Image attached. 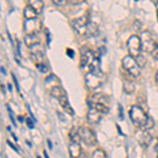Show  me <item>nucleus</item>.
Instances as JSON below:
<instances>
[{"instance_id":"nucleus-1","label":"nucleus","mask_w":158,"mask_h":158,"mask_svg":"<svg viewBox=\"0 0 158 158\" xmlns=\"http://www.w3.org/2000/svg\"><path fill=\"white\" fill-rule=\"evenodd\" d=\"M85 79L86 88L91 91H95L103 85L106 79V76L100 69V65H98V67L89 70V72L85 74Z\"/></svg>"},{"instance_id":"nucleus-2","label":"nucleus","mask_w":158,"mask_h":158,"mask_svg":"<svg viewBox=\"0 0 158 158\" xmlns=\"http://www.w3.org/2000/svg\"><path fill=\"white\" fill-rule=\"evenodd\" d=\"M129 115H130V119H131L135 126L139 127L141 130L146 129L147 122L149 120L150 116L143 111V109H142L141 106H133L130 109Z\"/></svg>"},{"instance_id":"nucleus-3","label":"nucleus","mask_w":158,"mask_h":158,"mask_svg":"<svg viewBox=\"0 0 158 158\" xmlns=\"http://www.w3.org/2000/svg\"><path fill=\"white\" fill-rule=\"evenodd\" d=\"M122 68L128 72L129 75H131L132 77H139L140 76V68L139 64L137 63L136 59L131 55H128V56H124L122 58Z\"/></svg>"},{"instance_id":"nucleus-4","label":"nucleus","mask_w":158,"mask_h":158,"mask_svg":"<svg viewBox=\"0 0 158 158\" xmlns=\"http://www.w3.org/2000/svg\"><path fill=\"white\" fill-rule=\"evenodd\" d=\"M78 134L80 137V141L83 142L85 146L93 147L97 143V136L92 129L81 127V128H78Z\"/></svg>"},{"instance_id":"nucleus-5","label":"nucleus","mask_w":158,"mask_h":158,"mask_svg":"<svg viewBox=\"0 0 158 158\" xmlns=\"http://www.w3.org/2000/svg\"><path fill=\"white\" fill-rule=\"evenodd\" d=\"M140 39H141L142 51L147 53H151L157 45L156 39L150 31H142L141 35H140Z\"/></svg>"},{"instance_id":"nucleus-6","label":"nucleus","mask_w":158,"mask_h":158,"mask_svg":"<svg viewBox=\"0 0 158 158\" xmlns=\"http://www.w3.org/2000/svg\"><path fill=\"white\" fill-rule=\"evenodd\" d=\"M127 48H128V51H129V55L133 56L134 58L139 56L141 54V51H142V44H141V39H140V37L137 36V35H132L128 39Z\"/></svg>"},{"instance_id":"nucleus-7","label":"nucleus","mask_w":158,"mask_h":158,"mask_svg":"<svg viewBox=\"0 0 158 158\" xmlns=\"http://www.w3.org/2000/svg\"><path fill=\"white\" fill-rule=\"evenodd\" d=\"M90 22H91L90 16H89V15H83V16H81V17L73 19L72 22H71V25H72L74 31H75L77 34L85 35L86 29H88V25Z\"/></svg>"},{"instance_id":"nucleus-8","label":"nucleus","mask_w":158,"mask_h":158,"mask_svg":"<svg viewBox=\"0 0 158 158\" xmlns=\"http://www.w3.org/2000/svg\"><path fill=\"white\" fill-rule=\"evenodd\" d=\"M98 56L95 54L92 50H89L88 48L83 47L81 49V56H80V67L85 69V67L90 68L91 64L94 62V60Z\"/></svg>"},{"instance_id":"nucleus-9","label":"nucleus","mask_w":158,"mask_h":158,"mask_svg":"<svg viewBox=\"0 0 158 158\" xmlns=\"http://www.w3.org/2000/svg\"><path fill=\"white\" fill-rule=\"evenodd\" d=\"M41 29V22L38 18L33 19H25L23 30L27 34H37Z\"/></svg>"},{"instance_id":"nucleus-10","label":"nucleus","mask_w":158,"mask_h":158,"mask_svg":"<svg viewBox=\"0 0 158 158\" xmlns=\"http://www.w3.org/2000/svg\"><path fill=\"white\" fill-rule=\"evenodd\" d=\"M152 134L149 132V130H142L140 133L137 135V140L138 143L141 146L143 149H147L148 147L151 144L152 142Z\"/></svg>"},{"instance_id":"nucleus-11","label":"nucleus","mask_w":158,"mask_h":158,"mask_svg":"<svg viewBox=\"0 0 158 158\" xmlns=\"http://www.w3.org/2000/svg\"><path fill=\"white\" fill-rule=\"evenodd\" d=\"M103 115L104 114L102 112L98 111V110H96L94 108H90L88 111V114H86V119H88V121L90 122L91 124H97L100 122Z\"/></svg>"},{"instance_id":"nucleus-12","label":"nucleus","mask_w":158,"mask_h":158,"mask_svg":"<svg viewBox=\"0 0 158 158\" xmlns=\"http://www.w3.org/2000/svg\"><path fill=\"white\" fill-rule=\"evenodd\" d=\"M81 153H82V148L80 146V142L72 140V142L69 144V154H70V156L77 158L80 157Z\"/></svg>"},{"instance_id":"nucleus-13","label":"nucleus","mask_w":158,"mask_h":158,"mask_svg":"<svg viewBox=\"0 0 158 158\" xmlns=\"http://www.w3.org/2000/svg\"><path fill=\"white\" fill-rule=\"evenodd\" d=\"M41 47H38L37 50H33L31 49V54H30V57H31V60L35 63H40L44 60V52H43L42 49H40Z\"/></svg>"},{"instance_id":"nucleus-14","label":"nucleus","mask_w":158,"mask_h":158,"mask_svg":"<svg viewBox=\"0 0 158 158\" xmlns=\"http://www.w3.org/2000/svg\"><path fill=\"white\" fill-rule=\"evenodd\" d=\"M58 101H59V104L61 106V108H62V110L65 112V113H68L70 116H75V112H74L73 108L71 106L70 101H69L67 96H62V97H60L59 99H58Z\"/></svg>"},{"instance_id":"nucleus-15","label":"nucleus","mask_w":158,"mask_h":158,"mask_svg":"<svg viewBox=\"0 0 158 158\" xmlns=\"http://www.w3.org/2000/svg\"><path fill=\"white\" fill-rule=\"evenodd\" d=\"M24 43L29 49L36 47L40 43V39L37 34H27L24 36Z\"/></svg>"},{"instance_id":"nucleus-16","label":"nucleus","mask_w":158,"mask_h":158,"mask_svg":"<svg viewBox=\"0 0 158 158\" xmlns=\"http://www.w3.org/2000/svg\"><path fill=\"white\" fill-rule=\"evenodd\" d=\"M89 101H92V102L102 103V104H106V106H110L109 97H108V96H106V95H103V94H101V93H98V94L93 95L90 99H89Z\"/></svg>"},{"instance_id":"nucleus-17","label":"nucleus","mask_w":158,"mask_h":158,"mask_svg":"<svg viewBox=\"0 0 158 158\" xmlns=\"http://www.w3.org/2000/svg\"><path fill=\"white\" fill-rule=\"evenodd\" d=\"M50 93L51 95L53 96V97L59 99L60 97H62V96H67V93H65L64 89L62 88V86L60 85H55V86H52V88L50 89Z\"/></svg>"},{"instance_id":"nucleus-18","label":"nucleus","mask_w":158,"mask_h":158,"mask_svg":"<svg viewBox=\"0 0 158 158\" xmlns=\"http://www.w3.org/2000/svg\"><path fill=\"white\" fill-rule=\"evenodd\" d=\"M29 4L38 13V15L41 14L44 9V3L42 0H29Z\"/></svg>"},{"instance_id":"nucleus-19","label":"nucleus","mask_w":158,"mask_h":158,"mask_svg":"<svg viewBox=\"0 0 158 158\" xmlns=\"http://www.w3.org/2000/svg\"><path fill=\"white\" fill-rule=\"evenodd\" d=\"M123 92L126 94H132L135 91V83L132 80H130L128 78H124L123 80Z\"/></svg>"},{"instance_id":"nucleus-20","label":"nucleus","mask_w":158,"mask_h":158,"mask_svg":"<svg viewBox=\"0 0 158 158\" xmlns=\"http://www.w3.org/2000/svg\"><path fill=\"white\" fill-rule=\"evenodd\" d=\"M23 16L25 19H33V18H37L38 16V13L33 9L32 6H27L24 7L23 10Z\"/></svg>"},{"instance_id":"nucleus-21","label":"nucleus","mask_w":158,"mask_h":158,"mask_svg":"<svg viewBox=\"0 0 158 158\" xmlns=\"http://www.w3.org/2000/svg\"><path fill=\"white\" fill-rule=\"evenodd\" d=\"M88 104L90 108H94L98 111L102 112L103 114H108L109 113V106H106V104L102 103H98V102H92V101L88 100Z\"/></svg>"},{"instance_id":"nucleus-22","label":"nucleus","mask_w":158,"mask_h":158,"mask_svg":"<svg viewBox=\"0 0 158 158\" xmlns=\"http://www.w3.org/2000/svg\"><path fill=\"white\" fill-rule=\"evenodd\" d=\"M98 34V27L96 23L94 22H90L88 25V29H86V32H85V36L86 37H94Z\"/></svg>"},{"instance_id":"nucleus-23","label":"nucleus","mask_w":158,"mask_h":158,"mask_svg":"<svg viewBox=\"0 0 158 158\" xmlns=\"http://www.w3.org/2000/svg\"><path fill=\"white\" fill-rule=\"evenodd\" d=\"M108 155H106V153L103 151L102 149H97L95 150V151L93 152V154H92V157L93 158H106Z\"/></svg>"},{"instance_id":"nucleus-24","label":"nucleus","mask_w":158,"mask_h":158,"mask_svg":"<svg viewBox=\"0 0 158 158\" xmlns=\"http://www.w3.org/2000/svg\"><path fill=\"white\" fill-rule=\"evenodd\" d=\"M36 68L38 69V71H39L40 73H42V74L48 73V71H49V67H48V64H47V63H43V62L37 63Z\"/></svg>"},{"instance_id":"nucleus-25","label":"nucleus","mask_w":158,"mask_h":158,"mask_svg":"<svg viewBox=\"0 0 158 158\" xmlns=\"http://www.w3.org/2000/svg\"><path fill=\"white\" fill-rule=\"evenodd\" d=\"M135 59H136L137 63L139 64L140 68H143L144 67V64H146V58H144V56H142L141 54H140L139 56H137Z\"/></svg>"},{"instance_id":"nucleus-26","label":"nucleus","mask_w":158,"mask_h":158,"mask_svg":"<svg viewBox=\"0 0 158 158\" xmlns=\"http://www.w3.org/2000/svg\"><path fill=\"white\" fill-rule=\"evenodd\" d=\"M52 1H53V3H54L55 6H64V4L67 3L68 0H52Z\"/></svg>"},{"instance_id":"nucleus-27","label":"nucleus","mask_w":158,"mask_h":158,"mask_svg":"<svg viewBox=\"0 0 158 158\" xmlns=\"http://www.w3.org/2000/svg\"><path fill=\"white\" fill-rule=\"evenodd\" d=\"M151 55H152V57L154 58L155 60L158 61V44L155 47V49L151 52Z\"/></svg>"},{"instance_id":"nucleus-28","label":"nucleus","mask_w":158,"mask_h":158,"mask_svg":"<svg viewBox=\"0 0 158 158\" xmlns=\"http://www.w3.org/2000/svg\"><path fill=\"white\" fill-rule=\"evenodd\" d=\"M6 109H7V111H9V114H10V117H11V119H12V121H13V123H14V126L16 127V123H15V120H14V113L12 112V110L11 108H10V106L9 104H6Z\"/></svg>"},{"instance_id":"nucleus-29","label":"nucleus","mask_w":158,"mask_h":158,"mask_svg":"<svg viewBox=\"0 0 158 158\" xmlns=\"http://www.w3.org/2000/svg\"><path fill=\"white\" fill-rule=\"evenodd\" d=\"M85 0H70V3L73 4V6H79V4L83 3Z\"/></svg>"},{"instance_id":"nucleus-30","label":"nucleus","mask_w":158,"mask_h":158,"mask_svg":"<svg viewBox=\"0 0 158 158\" xmlns=\"http://www.w3.org/2000/svg\"><path fill=\"white\" fill-rule=\"evenodd\" d=\"M141 23H140V21H138V20H136V21L134 22V30L135 31H140L141 30Z\"/></svg>"},{"instance_id":"nucleus-31","label":"nucleus","mask_w":158,"mask_h":158,"mask_svg":"<svg viewBox=\"0 0 158 158\" xmlns=\"http://www.w3.org/2000/svg\"><path fill=\"white\" fill-rule=\"evenodd\" d=\"M27 127H29L30 129H34V127H35L34 121H33L31 118H27Z\"/></svg>"},{"instance_id":"nucleus-32","label":"nucleus","mask_w":158,"mask_h":158,"mask_svg":"<svg viewBox=\"0 0 158 158\" xmlns=\"http://www.w3.org/2000/svg\"><path fill=\"white\" fill-rule=\"evenodd\" d=\"M67 54H68V56L70 58H73L74 57V51L71 50V49H68L67 50Z\"/></svg>"},{"instance_id":"nucleus-33","label":"nucleus","mask_w":158,"mask_h":158,"mask_svg":"<svg viewBox=\"0 0 158 158\" xmlns=\"http://www.w3.org/2000/svg\"><path fill=\"white\" fill-rule=\"evenodd\" d=\"M12 77H13V79H14V81H15V85H16V88H17V90H18V92H19L20 90H19L18 81H17V79H16V76H15L14 74H12Z\"/></svg>"},{"instance_id":"nucleus-34","label":"nucleus","mask_w":158,"mask_h":158,"mask_svg":"<svg viewBox=\"0 0 158 158\" xmlns=\"http://www.w3.org/2000/svg\"><path fill=\"white\" fill-rule=\"evenodd\" d=\"M7 144H9V146H11V147L13 148V150H14V151H15V152H17V153H18V154H19V151H18V150H17V148H16V147H15V146H14V144H13V143H12V142H11V141H7Z\"/></svg>"},{"instance_id":"nucleus-35","label":"nucleus","mask_w":158,"mask_h":158,"mask_svg":"<svg viewBox=\"0 0 158 158\" xmlns=\"http://www.w3.org/2000/svg\"><path fill=\"white\" fill-rule=\"evenodd\" d=\"M155 80H156L157 82H158V71L156 72V75H155Z\"/></svg>"},{"instance_id":"nucleus-36","label":"nucleus","mask_w":158,"mask_h":158,"mask_svg":"<svg viewBox=\"0 0 158 158\" xmlns=\"http://www.w3.org/2000/svg\"><path fill=\"white\" fill-rule=\"evenodd\" d=\"M48 142H49V147H50V149H52V142H51V140H48Z\"/></svg>"},{"instance_id":"nucleus-37","label":"nucleus","mask_w":158,"mask_h":158,"mask_svg":"<svg viewBox=\"0 0 158 158\" xmlns=\"http://www.w3.org/2000/svg\"><path fill=\"white\" fill-rule=\"evenodd\" d=\"M18 119H19V121H21V122L23 121V117H22V116H19Z\"/></svg>"},{"instance_id":"nucleus-38","label":"nucleus","mask_w":158,"mask_h":158,"mask_svg":"<svg viewBox=\"0 0 158 158\" xmlns=\"http://www.w3.org/2000/svg\"><path fill=\"white\" fill-rule=\"evenodd\" d=\"M156 6V12H157V18H158V2H157V3H156V6Z\"/></svg>"},{"instance_id":"nucleus-39","label":"nucleus","mask_w":158,"mask_h":158,"mask_svg":"<svg viewBox=\"0 0 158 158\" xmlns=\"http://www.w3.org/2000/svg\"><path fill=\"white\" fill-rule=\"evenodd\" d=\"M43 154H44V156H45V157H49V155H48L47 151H44V152H43Z\"/></svg>"},{"instance_id":"nucleus-40","label":"nucleus","mask_w":158,"mask_h":158,"mask_svg":"<svg viewBox=\"0 0 158 158\" xmlns=\"http://www.w3.org/2000/svg\"><path fill=\"white\" fill-rule=\"evenodd\" d=\"M1 71H2V74H4V75H6V70H3V68H1Z\"/></svg>"},{"instance_id":"nucleus-41","label":"nucleus","mask_w":158,"mask_h":158,"mask_svg":"<svg viewBox=\"0 0 158 158\" xmlns=\"http://www.w3.org/2000/svg\"><path fill=\"white\" fill-rule=\"evenodd\" d=\"M155 149H156V151L158 153V140H157V144H156V147H155Z\"/></svg>"},{"instance_id":"nucleus-42","label":"nucleus","mask_w":158,"mask_h":158,"mask_svg":"<svg viewBox=\"0 0 158 158\" xmlns=\"http://www.w3.org/2000/svg\"><path fill=\"white\" fill-rule=\"evenodd\" d=\"M157 154H158V153H157Z\"/></svg>"}]
</instances>
